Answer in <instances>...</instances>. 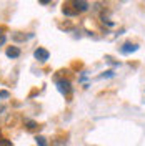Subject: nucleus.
<instances>
[{
	"instance_id": "obj_1",
	"label": "nucleus",
	"mask_w": 145,
	"mask_h": 146,
	"mask_svg": "<svg viewBox=\"0 0 145 146\" xmlns=\"http://www.w3.org/2000/svg\"><path fill=\"white\" fill-rule=\"evenodd\" d=\"M70 3L75 7V12H77V13L89 10V2H87V0H70Z\"/></svg>"
},
{
	"instance_id": "obj_2",
	"label": "nucleus",
	"mask_w": 145,
	"mask_h": 146,
	"mask_svg": "<svg viewBox=\"0 0 145 146\" xmlns=\"http://www.w3.org/2000/svg\"><path fill=\"white\" fill-rule=\"evenodd\" d=\"M57 88H58V91H60L62 95H68L70 90H72L68 80H58V82H57Z\"/></svg>"
},
{
	"instance_id": "obj_3",
	"label": "nucleus",
	"mask_w": 145,
	"mask_h": 146,
	"mask_svg": "<svg viewBox=\"0 0 145 146\" xmlns=\"http://www.w3.org/2000/svg\"><path fill=\"white\" fill-rule=\"evenodd\" d=\"M34 56H35L37 60H40V62H47L48 56H50V53L47 52L45 48H37L35 52H34Z\"/></svg>"
},
{
	"instance_id": "obj_4",
	"label": "nucleus",
	"mask_w": 145,
	"mask_h": 146,
	"mask_svg": "<svg viewBox=\"0 0 145 146\" xmlns=\"http://www.w3.org/2000/svg\"><path fill=\"white\" fill-rule=\"evenodd\" d=\"M138 50V45L137 43H132V42H127V43H124V46L120 48V52L124 55H127V53H132V52H137Z\"/></svg>"
},
{
	"instance_id": "obj_5",
	"label": "nucleus",
	"mask_w": 145,
	"mask_h": 146,
	"mask_svg": "<svg viewBox=\"0 0 145 146\" xmlns=\"http://www.w3.org/2000/svg\"><path fill=\"white\" fill-rule=\"evenodd\" d=\"M7 56L9 58H17V56H20V48H17V46H9L7 48Z\"/></svg>"
},
{
	"instance_id": "obj_6",
	"label": "nucleus",
	"mask_w": 145,
	"mask_h": 146,
	"mask_svg": "<svg viewBox=\"0 0 145 146\" xmlns=\"http://www.w3.org/2000/svg\"><path fill=\"white\" fill-rule=\"evenodd\" d=\"M35 141H37V145H38V146H48V143H47V138H44V136H37Z\"/></svg>"
},
{
	"instance_id": "obj_7",
	"label": "nucleus",
	"mask_w": 145,
	"mask_h": 146,
	"mask_svg": "<svg viewBox=\"0 0 145 146\" xmlns=\"http://www.w3.org/2000/svg\"><path fill=\"white\" fill-rule=\"evenodd\" d=\"M62 12H64L65 15H77V12H75V10H70V9H67V7H64Z\"/></svg>"
},
{
	"instance_id": "obj_8",
	"label": "nucleus",
	"mask_w": 145,
	"mask_h": 146,
	"mask_svg": "<svg viewBox=\"0 0 145 146\" xmlns=\"http://www.w3.org/2000/svg\"><path fill=\"white\" fill-rule=\"evenodd\" d=\"M113 75H115V73L112 72V70H109V72H105L103 75H100V78H112Z\"/></svg>"
},
{
	"instance_id": "obj_9",
	"label": "nucleus",
	"mask_w": 145,
	"mask_h": 146,
	"mask_svg": "<svg viewBox=\"0 0 145 146\" xmlns=\"http://www.w3.org/2000/svg\"><path fill=\"white\" fill-rule=\"evenodd\" d=\"M0 146H12L10 139H0Z\"/></svg>"
},
{
	"instance_id": "obj_10",
	"label": "nucleus",
	"mask_w": 145,
	"mask_h": 146,
	"mask_svg": "<svg viewBox=\"0 0 145 146\" xmlns=\"http://www.w3.org/2000/svg\"><path fill=\"white\" fill-rule=\"evenodd\" d=\"M35 126H37L35 121H27V128H28V129H34Z\"/></svg>"
},
{
	"instance_id": "obj_11",
	"label": "nucleus",
	"mask_w": 145,
	"mask_h": 146,
	"mask_svg": "<svg viewBox=\"0 0 145 146\" xmlns=\"http://www.w3.org/2000/svg\"><path fill=\"white\" fill-rule=\"evenodd\" d=\"M9 96H10L9 91H0V100H2V98H9Z\"/></svg>"
},
{
	"instance_id": "obj_12",
	"label": "nucleus",
	"mask_w": 145,
	"mask_h": 146,
	"mask_svg": "<svg viewBox=\"0 0 145 146\" xmlns=\"http://www.w3.org/2000/svg\"><path fill=\"white\" fill-rule=\"evenodd\" d=\"M38 2H40V3H42V5H47V3H50V2H52V0H38Z\"/></svg>"
},
{
	"instance_id": "obj_13",
	"label": "nucleus",
	"mask_w": 145,
	"mask_h": 146,
	"mask_svg": "<svg viewBox=\"0 0 145 146\" xmlns=\"http://www.w3.org/2000/svg\"><path fill=\"white\" fill-rule=\"evenodd\" d=\"M3 43H5V36L2 35V36H0V45H3Z\"/></svg>"
},
{
	"instance_id": "obj_14",
	"label": "nucleus",
	"mask_w": 145,
	"mask_h": 146,
	"mask_svg": "<svg viewBox=\"0 0 145 146\" xmlns=\"http://www.w3.org/2000/svg\"><path fill=\"white\" fill-rule=\"evenodd\" d=\"M0 35H2V28H0Z\"/></svg>"
}]
</instances>
